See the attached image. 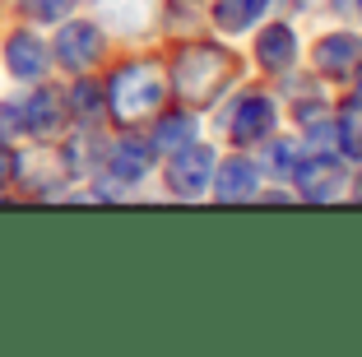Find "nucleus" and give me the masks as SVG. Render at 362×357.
<instances>
[{"mask_svg":"<svg viewBox=\"0 0 362 357\" xmlns=\"http://www.w3.org/2000/svg\"><path fill=\"white\" fill-rule=\"evenodd\" d=\"M214 168H218L214 148L200 144V139H191V144L177 148L172 163H168V190H172V195H181V200H200L204 186L214 181Z\"/></svg>","mask_w":362,"mask_h":357,"instance_id":"obj_3","label":"nucleus"},{"mask_svg":"<svg viewBox=\"0 0 362 357\" xmlns=\"http://www.w3.org/2000/svg\"><path fill=\"white\" fill-rule=\"evenodd\" d=\"M107 14L121 28H139V23L149 19V0H107Z\"/></svg>","mask_w":362,"mask_h":357,"instance_id":"obj_15","label":"nucleus"},{"mask_svg":"<svg viewBox=\"0 0 362 357\" xmlns=\"http://www.w3.org/2000/svg\"><path fill=\"white\" fill-rule=\"evenodd\" d=\"M14 168H19V163H14V153H10L5 144H0V186H5V181L14 177Z\"/></svg>","mask_w":362,"mask_h":357,"instance_id":"obj_20","label":"nucleus"},{"mask_svg":"<svg viewBox=\"0 0 362 357\" xmlns=\"http://www.w3.org/2000/svg\"><path fill=\"white\" fill-rule=\"evenodd\" d=\"M70 107H75L79 116H98V112H103V88L88 84V79H79L75 93H70Z\"/></svg>","mask_w":362,"mask_h":357,"instance_id":"obj_17","label":"nucleus"},{"mask_svg":"<svg viewBox=\"0 0 362 357\" xmlns=\"http://www.w3.org/2000/svg\"><path fill=\"white\" fill-rule=\"evenodd\" d=\"M23 130V107H0V135H19Z\"/></svg>","mask_w":362,"mask_h":357,"instance_id":"obj_19","label":"nucleus"},{"mask_svg":"<svg viewBox=\"0 0 362 357\" xmlns=\"http://www.w3.org/2000/svg\"><path fill=\"white\" fill-rule=\"evenodd\" d=\"M353 88H358V107H362V65L353 70Z\"/></svg>","mask_w":362,"mask_h":357,"instance_id":"obj_21","label":"nucleus"},{"mask_svg":"<svg viewBox=\"0 0 362 357\" xmlns=\"http://www.w3.org/2000/svg\"><path fill=\"white\" fill-rule=\"evenodd\" d=\"M274 121H279V112H274V103H269L265 93H242L233 103V112H228V130H233V139L237 144H260V139H269L274 135Z\"/></svg>","mask_w":362,"mask_h":357,"instance_id":"obj_4","label":"nucleus"},{"mask_svg":"<svg viewBox=\"0 0 362 357\" xmlns=\"http://www.w3.org/2000/svg\"><path fill=\"white\" fill-rule=\"evenodd\" d=\"M47 47H42V37H37V33L33 28H19V33H10V37H5V65H10V74L14 79H42L47 74Z\"/></svg>","mask_w":362,"mask_h":357,"instance_id":"obj_7","label":"nucleus"},{"mask_svg":"<svg viewBox=\"0 0 362 357\" xmlns=\"http://www.w3.org/2000/svg\"><path fill=\"white\" fill-rule=\"evenodd\" d=\"M61 121H65V107H61V93H52V88H37V93L23 103V130H28V135L52 139L56 130H61Z\"/></svg>","mask_w":362,"mask_h":357,"instance_id":"obj_11","label":"nucleus"},{"mask_svg":"<svg viewBox=\"0 0 362 357\" xmlns=\"http://www.w3.org/2000/svg\"><path fill=\"white\" fill-rule=\"evenodd\" d=\"M233 79H237V56L223 52V47L195 42V47H181L177 61H172V88H177V98H186L191 107L214 103Z\"/></svg>","mask_w":362,"mask_h":357,"instance_id":"obj_2","label":"nucleus"},{"mask_svg":"<svg viewBox=\"0 0 362 357\" xmlns=\"http://www.w3.org/2000/svg\"><path fill=\"white\" fill-rule=\"evenodd\" d=\"M103 56V28L88 19H75L56 33V61L65 70H88V65Z\"/></svg>","mask_w":362,"mask_h":357,"instance_id":"obj_5","label":"nucleus"},{"mask_svg":"<svg viewBox=\"0 0 362 357\" xmlns=\"http://www.w3.org/2000/svg\"><path fill=\"white\" fill-rule=\"evenodd\" d=\"M65 5H70V0H23V14L37 19V23H56L65 14Z\"/></svg>","mask_w":362,"mask_h":357,"instance_id":"obj_18","label":"nucleus"},{"mask_svg":"<svg viewBox=\"0 0 362 357\" xmlns=\"http://www.w3.org/2000/svg\"><path fill=\"white\" fill-rule=\"evenodd\" d=\"M256 190H260V177H256V163L251 158H228L223 168L214 172V195L223 204L256 200Z\"/></svg>","mask_w":362,"mask_h":357,"instance_id":"obj_9","label":"nucleus"},{"mask_svg":"<svg viewBox=\"0 0 362 357\" xmlns=\"http://www.w3.org/2000/svg\"><path fill=\"white\" fill-rule=\"evenodd\" d=\"M358 56H362V42L353 33H330V37L316 42V70L330 74V79H353V70L362 65Z\"/></svg>","mask_w":362,"mask_h":357,"instance_id":"obj_8","label":"nucleus"},{"mask_svg":"<svg viewBox=\"0 0 362 357\" xmlns=\"http://www.w3.org/2000/svg\"><path fill=\"white\" fill-rule=\"evenodd\" d=\"M256 61L265 65L269 74H288L293 70V61H298V37H293L288 23H269V28L256 37Z\"/></svg>","mask_w":362,"mask_h":357,"instance_id":"obj_10","label":"nucleus"},{"mask_svg":"<svg viewBox=\"0 0 362 357\" xmlns=\"http://www.w3.org/2000/svg\"><path fill=\"white\" fill-rule=\"evenodd\" d=\"M344 177H349V172L339 168L334 153H316L311 163H298V172H293L302 200H334L344 190Z\"/></svg>","mask_w":362,"mask_h":357,"instance_id":"obj_6","label":"nucleus"},{"mask_svg":"<svg viewBox=\"0 0 362 357\" xmlns=\"http://www.w3.org/2000/svg\"><path fill=\"white\" fill-rule=\"evenodd\" d=\"M168 103V70L153 61H126L107 84V112L117 126H139L144 116H158Z\"/></svg>","mask_w":362,"mask_h":357,"instance_id":"obj_1","label":"nucleus"},{"mask_svg":"<svg viewBox=\"0 0 362 357\" xmlns=\"http://www.w3.org/2000/svg\"><path fill=\"white\" fill-rule=\"evenodd\" d=\"M265 5L269 0H218V5H214V23L223 33H242V28H251V23H260Z\"/></svg>","mask_w":362,"mask_h":357,"instance_id":"obj_13","label":"nucleus"},{"mask_svg":"<svg viewBox=\"0 0 362 357\" xmlns=\"http://www.w3.org/2000/svg\"><path fill=\"white\" fill-rule=\"evenodd\" d=\"M269 163L279 168V177H293L302 163V144H293V139H279V144H269Z\"/></svg>","mask_w":362,"mask_h":357,"instance_id":"obj_16","label":"nucleus"},{"mask_svg":"<svg viewBox=\"0 0 362 357\" xmlns=\"http://www.w3.org/2000/svg\"><path fill=\"white\" fill-rule=\"evenodd\" d=\"M191 139H195V116H191V112H168V116H158L153 148H168V153H177V148H186Z\"/></svg>","mask_w":362,"mask_h":357,"instance_id":"obj_14","label":"nucleus"},{"mask_svg":"<svg viewBox=\"0 0 362 357\" xmlns=\"http://www.w3.org/2000/svg\"><path fill=\"white\" fill-rule=\"evenodd\" d=\"M149 158H153V144L121 139V144L112 148V158H107V168H112V177H121V181H139L144 172H149Z\"/></svg>","mask_w":362,"mask_h":357,"instance_id":"obj_12","label":"nucleus"}]
</instances>
